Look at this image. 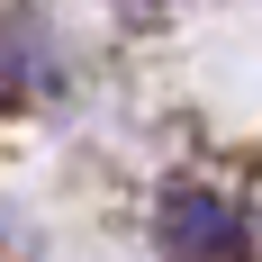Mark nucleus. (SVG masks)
Instances as JSON below:
<instances>
[{
    "mask_svg": "<svg viewBox=\"0 0 262 262\" xmlns=\"http://www.w3.org/2000/svg\"><path fill=\"white\" fill-rule=\"evenodd\" d=\"M253 226H244L235 199H217V190H172L163 199V253L172 262H244Z\"/></svg>",
    "mask_w": 262,
    "mask_h": 262,
    "instance_id": "1",
    "label": "nucleus"
}]
</instances>
